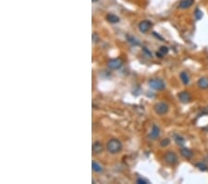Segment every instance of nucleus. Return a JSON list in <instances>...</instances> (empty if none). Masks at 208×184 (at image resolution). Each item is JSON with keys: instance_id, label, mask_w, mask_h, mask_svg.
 <instances>
[{"instance_id": "1", "label": "nucleus", "mask_w": 208, "mask_h": 184, "mask_svg": "<svg viewBox=\"0 0 208 184\" xmlns=\"http://www.w3.org/2000/svg\"><path fill=\"white\" fill-rule=\"evenodd\" d=\"M106 150L110 154H117L122 150V143L117 139H111L106 143Z\"/></svg>"}, {"instance_id": "2", "label": "nucleus", "mask_w": 208, "mask_h": 184, "mask_svg": "<svg viewBox=\"0 0 208 184\" xmlns=\"http://www.w3.org/2000/svg\"><path fill=\"white\" fill-rule=\"evenodd\" d=\"M149 86H150L151 89L157 90V91H160V90H163V89H166V83L164 82L162 79H157V78L150 79Z\"/></svg>"}, {"instance_id": "3", "label": "nucleus", "mask_w": 208, "mask_h": 184, "mask_svg": "<svg viewBox=\"0 0 208 184\" xmlns=\"http://www.w3.org/2000/svg\"><path fill=\"white\" fill-rule=\"evenodd\" d=\"M154 110L159 115H165L169 111V106L167 102L161 101V102H157L154 106Z\"/></svg>"}, {"instance_id": "4", "label": "nucleus", "mask_w": 208, "mask_h": 184, "mask_svg": "<svg viewBox=\"0 0 208 184\" xmlns=\"http://www.w3.org/2000/svg\"><path fill=\"white\" fill-rule=\"evenodd\" d=\"M164 160L169 166H175L178 163V156L174 151H168L164 156Z\"/></svg>"}, {"instance_id": "5", "label": "nucleus", "mask_w": 208, "mask_h": 184, "mask_svg": "<svg viewBox=\"0 0 208 184\" xmlns=\"http://www.w3.org/2000/svg\"><path fill=\"white\" fill-rule=\"evenodd\" d=\"M153 23H151L150 20H144L143 21H141V23H139V30L141 33H143V34H145L147 33V32L150 30V28L152 27Z\"/></svg>"}, {"instance_id": "6", "label": "nucleus", "mask_w": 208, "mask_h": 184, "mask_svg": "<svg viewBox=\"0 0 208 184\" xmlns=\"http://www.w3.org/2000/svg\"><path fill=\"white\" fill-rule=\"evenodd\" d=\"M160 137V128L156 125H154L151 128V131L149 133V139L152 140H156Z\"/></svg>"}, {"instance_id": "7", "label": "nucleus", "mask_w": 208, "mask_h": 184, "mask_svg": "<svg viewBox=\"0 0 208 184\" xmlns=\"http://www.w3.org/2000/svg\"><path fill=\"white\" fill-rule=\"evenodd\" d=\"M107 65L112 70H117L122 66V61L120 59H112L107 62Z\"/></svg>"}, {"instance_id": "8", "label": "nucleus", "mask_w": 208, "mask_h": 184, "mask_svg": "<svg viewBox=\"0 0 208 184\" xmlns=\"http://www.w3.org/2000/svg\"><path fill=\"white\" fill-rule=\"evenodd\" d=\"M179 99L182 103H188L192 101V96L189 92L187 91H182L179 93Z\"/></svg>"}, {"instance_id": "9", "label": "nucleus", "mask_w": 208, "mask_h": 184, "mask_svg": "<svg viewBox=\"0 0 208 184\" xmlns=\"http://www.w3.org/2000/svg\"><path fill=\"white\" fill-rule=\"evenodd\" d=\"M180 154H181L182 157H184L185 159H188V160L192 159V156H193L192 151L190 150V149H188V148H185V147H183V148L180 149Z\"/></svg>"}, {"instance_id": "10", "label": "nucleus", "mask_w": 208, "mask_h": 184, "mask_svg": "<svg viewBox=\"0 0 208 184\" xmlns=\"http://www.w3.org/2000/svg\"><path fill=\"white\" fill-rule=\"evenodd\" d=\"M92 150H93L94 154H101V153H102L103 150H104V147H103V145L101 144V142H94V144H93Z\"/></svg>"}, {"instance_id": "11", "label": "nucleus", "mask_w": 208, "mask_h": 184, "mask_svg": "<svg viewBox=\"0 0 208 184\" xmlns=\"http://www.w3.org/2000/svg\"><path fill=\"white\" fill-rule=\"evenodd\" d=\"M194 3V0H181L179 4V8L181 9H186L191 8Z\"/></svg>"}, {"instance_id": "12", "label": "nucleus", "mask_w": 208, "mask_h": 184, "mask_svg": "<svg viewBox=\"0 0 208 184\" xmlns=\"http://www.w3.org/2000/svg\"><path fill=\"white\" fill-rule=\"evenodd\" d=\"M197 85H198V86L202 89H208V78L201 77L198 80V82H197Z\"/></svg>"}, {"instance_id": "13", "label": "nucleus", "mask_w": 208, "mask_h": 184, "mask_svg": "<svg viewBox=\"0 0 208 184\" xmlns=\"http://www.w3.org/2000/svg\"><path fill=\"white\" fill-rule=\"evenodd\" d=\"M180 77L181 82L185 86L189 85V83H190V76H189V74L187 73H186V72H181L180 74Z\"/></svg>"}, {"instance_id": "14", "label": "nucleus", "mask_w": 208, "mask_h": 184, "mask_svg": "<svg viewBox=\"0 0 208 184\" xmlns=\"http://www.w3.org/2000/svg\"><path fill=\"white\" fill-rule=\"evenodd\" d=\"M92 169H93V171H94V172H96V173H101V172L104 170L103 167H102L99 163H97V162H95V161H93V162H92Z\"/></svg>"}, {"instance_id": "15", "label": "nucleus", "mask_w": 208, "mask_h": 184, "mask_svg": "<svg viewBox=\"0 0 208 184\" xmlns=\"http://www.w3.org/2000/svg\"><path fill=\"white\" fill-rule=\"evenodd\" d=\"M168 53V48L166 46H162L160 47L158 52L156 53V56H158L159 58H163L165 55H167Z\"/></svg>"}, {"instance_id": "16", "label": "nucleus", "mask_w": 208, "mask_h": 184, "mask_svg": "<svg viewBox=\"0 0 208 184\" xmlns=\"http://www.w3.org/2000/svg\"><path fill=\"white\" fill-rule=\"evenodd\" d=\"M105 19H106L107 21H109V23H117L119 21V18L117 16L114 15V14H111V13L107 14Z\"/></svg>"}, {"instance_id": "17", "label": "nucleus", "mask_w": 208, "mask_h": 184, "mask_svg": "<svg viewBox=\"0 0 208 184\" xmlns=\"http://www.w3.org/2000/svg\"><path fill=\"white\" fill-rule=\"evenodd\" d=\"M175 142H176V143H177L178 145L183 146L184 143H185V139H184L182 137H180V136H179V135H176V136H175Z\"/></svg>"}, {"instance_id": "18", "label": "nucleus", "mask_w": 208, "mask_h": 184, "mask_svg": "<svg viewBox=\"0 0 208 184\" xmlns=\"http://www.w3.org/2000/svg\"><path fill=\"white\" fill-rule=\"evenodd\" d=\"M195 167L198 168L199 170H201V171H206L208 169V167L204 163H202V162H200V163H197L195 165Z\"/></svg>"}, {"instance_id": "19", "label": "nucleus", "mask_w": 208, "mask_h": 184, "mask_svg": "<svg viewBox=\"0 0 208 184\" xmlns=\"http://www.w3.org/2000/svg\"><path fill=\"white\" fill-rule=\"evenodd\" d=\"M127 39H128V41L130 43V44H132V45H134V46H138V45H140L139 41H138L137 39H135L133 36H127Z\"/></svg>"}, {"instance_id": "20", "label": "nucleus", "mask_w": 208, "mask_h": 184, "mask_svg": "<svg viewBox=\"0 0 208 184\" xmlns=\"http://www.w3.org/2000/svg\"><path fill=\"white\" fill-rule=\"evenodd\" d=\"M194 16H195V19L197 20H199L203 18V12H202V10L199 9V8H196L195 9V12H194Z\"/></svg>"}, {"instance_id": "21", "label": "nucleus", "mask_w": 208, "mask_h": 184, "mask_svg": "<svg viewBox=\"0 0 208 184\" xmlns=\"http://www.w3.org/2000/svg\"><path fill=\"white\" fill-rule=\"evenodd\" d=\"M170 143V140L168 139H164L162 142H160V146L161 147H166V146H168V144Z\"/></svg>"}, {"instance_id": "22", "label": "nucleus", "mask_w": 208, "mask_h": 184, "mask_svg": "<svg viewBox=\"0 0 208 184\" xmlns=\"http://www.w3.org/2000/svg\"><path fill=\"white\" fill-rule=\"evenodd\" d=\"M136 182L139 183V184H147V183H148L147 180H145V179H141V178H139V179L136 180Z\"/></svg>"}, {"instance_id": "23", "label": "nucleus", "mask_w": 208, "mask_h": 184, "mask_svg": "<svg viewBox=\"0 0 208 184\" xmlns=\"http://www.w3.org/2000/svg\"><path fill=\"white\" fill-rule=\"evenodd\" d=\"M144 51L147 54V55H148L149 57H152V53H151L149 50H147V48H144Z\"/></svg>"}, {"instance_id": "24", "label": "nucleus", "mask_w": 208, "mask_h": 184, "mask_svg": "<svg viewBox=\"0 0 208 184\" xmlns=\"http://www.w3.org/2000/svg\"><path fill=\"white\" fill-rule=\"evenodd\" d=\"M97 1H98V0H93V2H94V3H95V2H97Z\"/></svg>"}, {"instance_id": "25", "label": "nucleus", "mask_w": 208, "mask_h": 184, "mask_svg": "<svg viewBox=\"0 0 208 184\" xmlns=\"http://www.w3.org/2000/svg\"><path fill=\"white\" fill-rule=\"evenodd\" d=\"M207 157H208V155H207Z\"/></svg>"}]
</instances>
